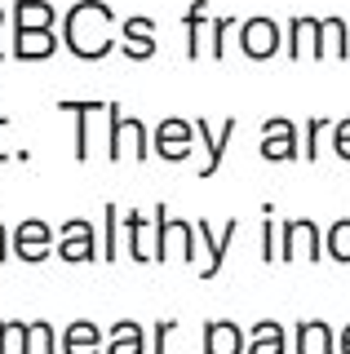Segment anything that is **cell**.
Wrapping results in <instances>:
<instances>
[{"mask_svg": "<svg viewBox=\"0 0 350 354\" xmlns=\"http://www.w3.org/2000/svg\"><path fill=\"white\" fill-rule=\"evenodd\" d=\"M62 44L71 58L80 62H98L120 44V22L116 9L107 0H75L62 14Z\"/></svg>", "mask_w": 350, "mask_h": 354, "instance_id": "cell-1", "label": "cell"}, {"mask_svg": "<svg viewBox=\"0 0 350 354\" xmlns=\"http://www.w3.org/2000/svg\"><path fill=\"white\" fill-rule=\"evenodd\" d=\"M239 53L253 62H270L275 53H284V22L266 18V14H253L239 22Z\"/></svg>", "mask_w": 350, "mask_h": 354, "instance_id": "cell-2", "label": "cell"}, {"mask_svg": "<svg viewBox=\"0 0 350 354\" xmlns=\"http://www.w3.org/2000/svg\"><path fill=\"white\" fill-rule=\"evenodd\" d=\"M195 147V124L182 115H164L156 129H151V155H160L164 164H182Z\"/></svg>", "mask_w": 350, "mask_h": 354, "instance_id": "cell-3", "label": "cell"}, {"mask_svg": "<svg viewBox=\"0 0 350 354\" xmlns=\"http://www.w3.org/2000/svg\"><path fill=\"white\" fill-rule=\"evenodd\" d=\"M9 243H14V257L27 261V266H40L49 252H58V235H53L49 221H40V217H23L14 226V235H9Z\"/></svg>", "mask_w": 350, "mask_h": 354, "instance_id": "cell-4", "label": "cell"}, {"mask_svg": "<svg viewBox=\"0 0 350 354\" xmlns=\"http://www.w3.org/2000/svg\"><path fill=\"white\" fill-rule=\"evenodd\" d=\"M302 248L311 252V261H320L324 257V230L311 217H288L279 226V261H293Z\"/></svg>", "mask_w": 350, "mask_h": 354, "instance_id": "cell-5", "label": "cell"}, {"mask_svg": "<svg viewBox=\"0 0 350 354\" xmlns=\"http://www.w3.org/2000/svg\"><path fill=\"white\" fill-rule=\"evenodd\" d=\"M350 53V22L346 18H315V31H311V58L315 62H328V58H346Z\"/></svg>", "mask_w": 350, "mask_h": 354, "instance_id": "cell-6", "label": "cell"}, {"mask_svg": "<svg viewBox=\"0 0 350 354\" xmlns=\"http://www.w3.org/2000/svg\"><path fill=\"white\" fill-rule=\"evenodd\" d=\"M302 155V142H297V124L293 120H266L261 124V160H275V164H288V160H297Z\"/></svg>", "mask_w": 350, "mask_h": 354, "instance_id": "cell-7", "label": "cell"}, {"mask_svg": "<svg viewBox=\"0 0 350 354\" xmlns=\"http://www.w3.org/2000/svg\"><path fill=\"white\" fill-rule=\"evenodd\" d=\"M58 257H62V261H93V257H98V230H93V221H89V217H71V221H62Z\"/></svg>", "mask_w": 350, "mask_h": 354, "instance_id": "cell-8", "label": "cell"}, {"mask_svg": "<svg viewBox=\"0 0 350 354\" xmlns=\"http://www.w3.org/2000/svg\"><path fill=\"white\" fill-rule=\"evenodd\" d=\"M58 22V9L53 0H14L9 5V31L23 36V31H53Z\"/></svg>", "mask_w": 350, "mask_h": 354, "instance_id": "cell-9", "label": "cell"}, {"mask_svg": "<svg viewBox=\"0 0 350 354\" xmlns=\"http://www.w3.org/2000/svg\"><path fill=\"white\" fill-rule=\"evenodd\" d=\"M195 124V138H204V164H200V177L204 182H209V177H217V169H222V155H226V138H231V133L239 129V120L231 115V120H222V129H209V120H191Z\"/></svg>", "mask_w": 350, "mask_h": 354, "instance_id": "cell-10", "label": "cell"}, {"mask_svg": "<svg viewBox=\"0 0 350 354\" xmlns=\"http://www.w3.org/2000/svg\"><path fill=\"white\" fill-rule=\"evenodd\" d=\"M204 354H248V332L235 319H209L204 324Z\"/></svg>", "mask_w": 350, "mask_h": 354, "instance_id": "cell-11", "label": "cell"}, {"mask_svg": "<svg viewBox=\"0 0 350 354\" xmlns=\"http://www.w3.org/2000/svg\"><path fill=\"white\" fill-rule=\"evenodd\" d=\"M235 235H239V217H231L222 230H213L209 221H200V239H204V248H209V261H204L200 279H217V274H222L226 248H231V239H235Z\"/></svg>", "mask_w": 350, "mask_h": 354, "instance_id": "cell-12", "label": "cell"}, {"mask_svg": "<svg viewBox=\"0 0 350 354\" xmlns=\"http://www.w3.org/2000/svg\"><path fill=\"white\" fill-rule=\"evenodd\" d=\"M9 36H14V31H9ZM58 44H62L58 31H23V36L9 40V58L40 62V58H53V53H58Z\"/></svg>", "mask_w": 350, "mask_h": 354, "instance_id": "cell-13", "label": "cell"}, {"mask_svg": "<svg viewBox=\"0 0 350 354\" xmlns=\"http://www.w3.org/2000/svg\"><path fill=\"white\" fill-rule=\"evenodd\" d=\"M337 354V341H333V328L324 319H302L293 328V354Z\"/></svg>", "mask_w": 350, "mask_h": 354, "instance_id": "cell-14", "label": "cell"}, {"mask_svg": "<svg viewBox=\"0 0 350 354\" xmlns=\"http://www.w3.org/2000/svg\"><path fill=\"white\" fill-rule=\"evenodd\" d=\"M62 354H107V332L89 319H75L62 332Z\"/></svg>", "mask_w": 350, "mask_h": 354, "instance_id": "cell-15", "label": "cell"}, {"mask_svg": "<svg viewBox=\"0 0 350 354\" xmlns=\"http://www.w3.org/2000/svg\"><path fill=\"white\" fill-rule=\"evenodd\" d=\"M107 354H151L138 319H120V324L107 328Z\"/></svg>", "mask_w": 350, "mask_h": 354, "instance_id": "cell-16", "label": "cell"}, {"mask_svg": "<svg viewBox=\"0 0 350 354\" xmlns=\"http://www.w3.org/2000/svg\"><path fill=\"white\" fill-rule=\"evenodd\" d=\"M58 111H67V115H75V160H89V120L93 115H107V102H53Z\"/></svg>", "mask_w": 350, "mask_h": 354, "instance_id": "cell-17", "label": "cell"}, {"mask_svg": "<svg viewBox=\"0 0 350 354\" xmlns=\"http://www.w3.org/2000/svg\"><path fill=\"white\" fill-rule=\"evenodd\" d=\"M248 354H293L284 341V324L279 319H257L248 328Z\"/></svg>", "mask_w": 350, "mask_h": 354, "instance_id": "cell-18", "label": "cell"}, {"mask_svg": "<svg viewBox=\"0 0 350 354\" xmlns=\"http://www.w3.org/2000/svg\"><path fill=\"white\" fill-rule=\"evenodd\" d=\"M0 354H36L27 319H0Z\"/></svg>", "mask_w": 350, "mask_h": 354, "instance_id": "cell-19", "label": "cell"}, {"mask_svg": "<svg viewBox=\"0 0 350 354\" xmlns=\"http://www.w3.org/2000/svg\"><path fill=\"white\" fill-rule=\"evenodd\" d=\"M311 31H315V18H306V14H293L288 22H284V53H288L293 62L306 58V40H311Z\"/></svg>", "mask_w": 350, "mask_h": 354, "instance_id": "cell-20", "label": "cell"}, {"mask_svg": "<svg viewBox=\"0 0 350 354\" xmlns=\"http://www.w3.org/2000/svg\"><path fill=\"white\" fill-rule=\"evenodd\" d=\"M120 226H125V248L133 252V261H151V243L142 239V230H147V217L138 213V208H129V213H120Z\"/></svg>", "mask_w": 350, "mask_h": 354, "instance_id": "cell-21", "label": "cell"}, {"mask_svg": "<svg viewBox=\"0 0 350 354\" xmlns=\"http://www.w3.org/2000/svg\"><path fill=\"white\" fill-rule=\"evenodd\" d=\"M125 111H120V102H107V160L120 164L125 160Z\"/></svg>", "mask_w": 350, "mask_h": 354, "instance_id": "cell-22", "label": "cell"}, {"mask_svg": "<svg viewBox=\"0 0 350 354\" xmlns=\"http://www.w3.org/2000/svg\"><path fill=\"white\" fill-rule=\"evenodd\" d=\"M204 18H209V0H191V9L182 14V27H187V58H191V62L200 58V31H204Z\"/></svg>", "mask_w": 350, "mask_h": 354, "instance_id": "cell-23", "label": "cell"}, {"mask_svg": "<svg viewBox=\"0 0 350 354\" xmlns=\"http://www.w3.org/2000/svg\"><path fill=\"white\" fill-rule=\"evenodd\" d=\"M324 252L337 257L342 266H350V217H337L333 226L324 230Z\"/></svg>", "mask_w": 350, "mask_h": 354, "instance_id": "cell-24", "label": "cell"}, {"mask_svg": "<svg viewBox=\"0 0 350 354\" xmlns=\"http://www.w3.org/2000/svg\"><path fill=\"white\" fill-rule=\"evenodd\" d=\"M151 221H156V243H151V261H169V204L151 208Z\"/></svg>", "mask_w": 350, "mask_h": 354, "instance_id": "cell-25", "label": "cell"}, {"mask_svg": "<svg viewBox=\"0 0 350 354\" xmlns=\"http://www.w3.org/2000/svg\"><path fill=\"white\" fill-rule=\"evenodd\" d=\"M102 221H107V230H102V261H116L120 257V204H102Z\"/></svg>", "mask_w": 350, "mask_h": 354, "instance_id": "cell-26", "label": "cell"}, {"mask_svg": "<svg viewBox=\"0 0 350 354\" xmlns=\"http://www.w3.org/2000/svg\"><path fill=\"white\" fill-rule=\"evenodd\" d=\"M324 129H333V120H328V115H311V120H306V129H302V155H306V160H320V133Z\"/></svg>", "mask_w": 350, "mask_h": 354, "instance_id": "cell-27", "label": "cell"}, {"mask_svg": "<svg viewBox=\"0 0 350 354\" xmlns=\"http://www.w3.org/2000/svg\"><path fill=\"white\" fill-rule=\"evenodd\" d=\"M279 248H275V204H261V261H275Z\"/></svg>", "mask_w": 350, "mask_h": 354, "instance_id": "cell-28", "label": "cell"}, {"mask_svg": "<svg viewBox=\"0 0 350 354\" xmlns=\"http://www.w3.org/2000/svg\"><path fill=\"white\" fill-rule=\"evenodd\" d=\"M125 133L133 138V160H151V129L138 115H125Z\"/></svg>", "mask_w": 350, "mask_h": 354, "instance_id": "cell-29", "label": "cell"}, {"mask_svg": "<svg viewBox=\"0 0 350 354\" xmlns=\"http://www.w3.org/2000/svg\"><path fill=\"white\" fill-rule=\"evenodd\" d=\"M120 53H125L129 62H147L151 53H156V36H133V40H120Z\"/></svg>", "mask_w": 350, "mask_h": 354, "instance_id": "cell-30", "label": "cell"}, {"mask_svg": "<svg viewBox=\"0 0 350 354\" xmlns=\"http://www.w3.org/2000/svg\"><path fill=\"white\" fill-rule=\"evenodd\" d=\"M169 235H173V243L182 248V257L195 261V226H187V221H178V217H173V221H169Z\"/></svg>", "mask_w": 350, "mask_h": 354, "instance_id": "cell-31", "label": "cell"}, {"mask_svg": "<svg viewBox=\"0 0 350 354\" xmlns=\"http://www.w3.org/2000/svg\"><path fill=\"white\" fill-rule=\"evenodd\" d=\"M133 36H156V18H147V14L125 18L120 22V40H133Z\"/></svg>", "mask_w": 350, "mask_h": 354, "instance_id": "cell-32", "label": "cell"}, {"mask_svg": "<svg viewBox=\"0 0 350 354\" xmlns=\"http://www.w3.org/2000/svg\"><path fill=\"white\" fill-rule=\"evenodd\" d=\"M31 337H36V354H58V341H53V324H45V319H31Z\"/></svg>", "mask_w": 350, "mask_h": 354, "instance_id": "cell-33", "label": "cell"}, {"mask_svg": "<svg viewBox=\"0 0 350 354\" xmlns=\"http://www.w3.org/2000/svg\"><path fill=\"white\" fill-rule=\"evenodd\" d=\"M328 133H333V151L350 164V115L346 120H333V129H328Z\"/></svg>", "mask_w": 350, "mask_h": 354, "instance_id": "cell-34", "label": "cell"}, {"mask_svg": "<svg viewBox=\"0 0 350 354\" xmlns=\"http://www.w3.org/2000/svg\"><path fill=\"white\" fill-rule=\"evenodd\" d=\"M235 27V18H213V62H222L226 58V31Z\"/></svg>", "mask_w": 350, "mask_h": 354, "instance_id": "cell-35", "label": "cell"}, {"mask_svg": "<svg viewBox=\"0 0 350 354\" xmlns=\"http://www.w3.org/2000/svg\"><path fill=\"white\" fill-rule=\"evenodd\" d=\"M178 328V319H160L156 328H151V354H164V346H169V332Z\"/></svg>", "mask_w": 350, "mask_h": 354, "instance_id": "cell-36", "label": "cell"}, {"mask_svg": "<svg viewBox=\"0 0 350 354\" xmlns=\"http://www.w3.org/2000/svg\"><path fill=\"white\" fill-rule=\"evenodd\" d=\"M9 235H14V230H5V221H0V261L14 257V243H9Z\"/></svg>", "mask_w": 350, "mask_h": 354, "instance_id": "cell-37", "label": "cell"}, {"mask_svg": "<svg viewBox=\"0 0 350 354\" xmlns=\"http://www.w3.org/2000/svg\"><path fill=\"white\" fill-rule=\"evenodd\" d=\"M5 124H9V115H5V111H0V133H5ZM9 160H18V155L5 147V138H0V164H9Z\"/></svg>", "mask_w": 350, "mask_h": 354, "instance_id": "cell-38", "label": "cell"}, {"mask_svg": "<svg viewBox=\"0 0 350 354\" xmlns=\"http://www.w3.org/2000/svg\"><path fill=\"white\" fill-rule=\"evenodd\" d=\"M337 354H350V324H346V332H342V341H337Z\"/></svg>", "mask_w": 350, "mask_h": 354, "instance_id": "cell-39", "label": "cell"}, {"mask_svg": "<svg viewBox=\"0 0 350 354\" xmlns=\"http://www.w3.org/2000/svg\"><path fill=\"white\" fill-rule=\"evenodd\" d=\"M5 18H9V9L0 5V27H5ZM0 58H9V49H5V44H0Z\"/></svg>", "mask_w": 350, "mask_h": 354, "instance_id": "cell-40", "label": "cell"}]
</instances>
